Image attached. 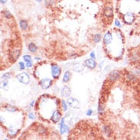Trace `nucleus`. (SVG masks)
I'll use <instances>...</instances> for the list:
<instances>
[{
  "label": "nucleus",
  "mask_w": 140,
  "mask_h": 140,
  "mask_svg": "<svg viewBox=\"0 0 140 140\" xmlns=\"http://www.w3.org/2000/svg\"><path fill=\"white\" fill-rule=\"evenodd\" d=\"M61 72L60 67L57 64H51V75L54 78H58Z\"/></svg>",
  "instance_id": "nucleus-3"
},
{
  "label": "nucleus",
  "mask_w": 140,
  "mask_h": 140,
  "mask_svg": "<svg viewBox=\"0 0 140 140\" xmlns=\"http://www.w3.org/2000/svg\"><path fill=\"white\" fill-rule=\"evenodd\" d=\"M61 113L60 112V111L59 110H55L52 113L51 119V120L54 122H59V120L61 119Z\"/></svg>",
  "instance_id": "nucleus-8"
},
{
  "label": "nucleus",
  "mask_w": 140,
  "mask_h": 140,
  "mask_svg": "<svg viewBox=\"0 0 140 140\" xmlns=\"http://www.w3.org/2000/svg\"><path fill=\"white\" fill-rule=\"evenodd\" d=\"M119 77V73L117 70H112L109 74V80L111 82H115L117 81Z\"/></svg>",
  "instance_id": "nucleus-7"
},
{
  "label": "nucleus",
  "mask_w": 140,
  "mask_h": 140,
  "mask_svg": "<svg viewBox=\"0 0 140 140\" xmlns=\"http://www.w3.org/2000/svg\"><path fill=\"white\" fill-rule=\"evenodd\" d=\"M85 65L89 69H94L97 66V63L93 59H87L85 61Z\"/></svg>",
  "instance_id": "nucleus-9"
},
{
  "label": "nucleus",
  "mask_w": 140,
  "mask_h": 140,
  "mask_svg": "<svg viewBox=\"0 0 140 140\" xmlns=\"http://www.w3.org/2000/svg\"><path fill=\"white\" fill-rule=\"evenodd\" d=\"M23 59L24 61H25V62H30V61H32V57L30 55H24L23 56Z\"/></svg>",
  "instance_id": "nucleus-26"
},
{
  "label": "nucleus",
  "mask_w": 140,
  "mask_h": 140,
  "mask_svg": "<svg viewBox=\"0 0 140 140\" xmlns=\"http://www.w3.org/2000/svg\"><path fill=\"white\" fill-rule=\"evenodd\" d=\"M126 80L129 82H134L137 80V76H136L134 73L128 72L126 75Z\"/></svg>",
  "instance_id": "nucleus-13"
},
{
  "label": "nucleus",
  "mask_w": 140,
  "mask_h": 140,
  "mask_svg": "<svg viewBox=\"0 0 140 140\" xmlns=\"http://www.w3.org/2000/svg\"><path fill=\"white\" fill-rule=\"evenodd\" d=\"M16 78L20 83H22L23 84H28L30 82L29 75L25 72H22L21 74H18L16 76Z\"/></svg>",
  "instance_id": "nucleus-1"
},
{
  "label": "nucleus",
  "mask_w": 140,
  "mask_h": 140,
  "mask_svg": "<svg viewBox=\"0 0 140 140\" xmlns=\"http://www.w3.org/2000/svg\"><path fill=\"white\" fill-rule=\"evenodd\" d=\"M36 1H37V2H42V0H36Z\"/></svg>",
  "instance_id": "nucleus-42"
},
{
  "label": "nucleus",
  "mask_w": 140,
  "mask_h": 140,
  "mask_svg": "<svg viewBox=\"0 0 140 140\" xmlns=\"http://www.w3.org/2000/svg\"><path fill=\"white\" fill-rule=\"evenodd\" d=\"M112 34L110 32H107L103 37V43L106 45H108V44H110L112 42Z\"/></svg>",
  "instance_id": "nucleus-10"
},
{
  "label": "nucleus",
  "mask_w": 140,
  "mask_h": 140,
  "mask_svg": "<svg viewBox=\"0 0 140 140\" xmlns=\"http://www.w3.org/2000/svg\"><path fill=\"white\" fill-rule=\"evenodd\" d=\"M70 71H66L65 74L64 75V77H63V81L64 83H67L68 81L70 80Z\"/></svg>",
  "instance_id": "nucleus-16"
},
{
  "label": "nucleus",
  "mask_w": 140,
  "mask_h": 140,
  "mask_svg": "<svg viewBox=\"0 0 140 140\" xmlns=\"http://www.w3.org/2000/svg\"><path fill=\"white\" fill-rule=\"evenodd\" d=\"M10 77H11V73H6V74H5L2 76V79H3V80H7V79H9Z\"/></svg>",
  "instance_id": "nucleus-27"
},
{
  "label": "nucleus",
  "mask_w": 140,
  "mask_h": 140,
  "mask_svg": "<svg viewBox=\"0 0 140 140\" xmlns=\"http://www.w3.org/2000/svg\"><path fill=\"white\" fill-rule=\"evenodd\" d=\"M53 0H45V3H44V4H45V5L46 6H51V5L52 4H53Z\"/></svg>",
  "instance_id": "nucleus-29"
},
{
  "label": "nucleus",
  "mask_w": 140,
  "mask_h": 140,
  "mask_svg": "<svg viewBox=\"0 0 140 140\" xmlns=\"http://www.w3.org/2000/svg\"><path fill=\"white\" fill-rule=\"evenodd\" d=\"M61 103H62V107H63V110H64V111H66L67 110V104H66V103H65V101L64 100H62L61 101Z\"/></svg>",
  "instance_id": "nucleus-30"
},
{
  "label": "nucleus",
  "mask_w": 140,
  "mask_h": 140,
  "mask_svg": "<svg viewBox=\"0 0 140 140\" xmlns=\"http://www.w3.org/2000/svg\"><path fill=\"white\" fill-rule=\"evenodd\" d=\"M133 73H134L136 76H139L140 77V66H137L136 67L134 70H133Z\"/></svg>",
  "instance_id": "nucleus-24"
},
{
  "label": "nucleus",
  "mask_w": 140,
  "mask_h": 140,
  "mask_svg": "<svg viewBox=\"0 0 140 140\" xmlns=\"http://www.w3.org/2000/svg\"><path fill=\"white\" fill-rule=\"evenodd\" d=\"M9 134L11 135H15V132L14 130H9Z\"/></svg>",
  "instance_id": "nucleus-36"
},
{
  "label": "nucleus",
  "mask_w": 140,
  "mask_h": 140,
  "mask_svg": "<svg viewBox=\"0 0 140 140\" xmlns=\"http://www.w3.org/2000/svg\"><path fill=\"white\" fill-rule=\"evenodd\" d=\"M139 60H140V55L138 52H132L131 54L130 57H129V61H130V62L132 63L135 64V63H137Z\"/></svg>",
  "instance_id": "nucleus-11"
},
{
  "label": "nucleus",
  "mask_w": 140,
  "mask_h": 140,
  "mask_svg": "<svg viewBox=\"0 0 140 140\" xmlns=\"http://www.w3.org/2000/svg\"><path fill=\"white\" fill-rule=\"evenodd\" d=\"M115 25H116V26H117V27H120V22L119 21L118 19H116L115 20Z\"/></svg>",
  "instance_id": "nucleus-32"
},
{
  "label": "nucleus",
  "mask_w": 140,
  "mask_h": 140,
  "mask_svg": "<svg viewBox=\"0 0 140 140\" xmlns=\"http://www.w3.org/2000/svg\"><path fill=\"white\" fill-rule=\"evenodd\" d=\"M103 132L107 136H109V135H110L111 134V133H112L111 129H110V126H103Z\"/></svg>",
  "instance_id": "nucleus-15"
},
{
  "label": "nucleus",
  "mask_w": 140,
  "mask_h": 140,
  "mask_svg": "<svg viewBox=\"0 0 140 140\" xmlns=\"http://www.w3.org/2000/svg\"><path fill=\"white\" fill-rule=\"evenodd\" d=\"M19 25L22 30H25L28 28V22H27L25 20H21L19 22Z\"/></svg>",
  "instance_id": "nucleus-18"
},
{
  "label": "nucleus",
  "mask_w": 140,
  "mask_h": 140,
  "mask_svg": "<svg viewBox=\"0 0 140 140\" xmlns=\"http://www.w3.org/2000/svg\"><path fill=\"white\" fill-rule=\"evenodd\" d=\"M103 15L107 17V18H111L113 15V9L110 6H107L105 7L103 11Z\"/></svg>",
  "instance_id": "nucleus-6"
},
{
  "label": "nucleus",
  "mask_w": 140,
  "mask_h": 140,
  "mask_svg": "<svg viewBox=\"0 0 140 140\" xmlns=\"http://www.w3.org/2000/svg\"><path fill=\"white\" fill-rule=\"evenodd\" d=\"M67 132H69V127L67 125H64L61 126V134H64Z\"/></svg>",
  "instance_id": "nucleus-20"
},
{
  "label": "nucleus",
  "mask_w": 140,
  "mask_h": 140,
  "mask_svg": "<svg viewBox=\"0 0 140 140\" xmlns=\"http://www.w3.org/2000/svg\"><path fill=\"white\" fill-rule=\"evenodd\" d=\"M0 1H1V3H5V2H6L7 0H0Z\"/></svg>",
  "instance_id": "nucleus-40"
},
{
  "label": "nucleus",
  "mask_w": 140,
  "mask_h": 140,
  "mask_svg": "<svg viewBox=\"0 0 140 140\" xmlns=\"http://www.w3.org/2000/svg\"><path fill=\"white\" fill-rule=\"evenodd\" d=\"M90 57H92V58H95V54H94V52H91L90 53Z\"/></svg>",
  "instance_id": "nucleus-38"
},
{
  "label": "nucleus",
  "mask_w": 140,
  "mask_h": 140,
  "mask_svg": "<svg viewBox=\"0 0 140 140\" xmlns=\"http://www.w3.org/2000/svg\"><path fill=\"white\" fill-rule=\"evenodd\" d=\"M28 117L31 119H35V115L33 114V112H30V113L28 114Z\"/></svg>",
  "instance_id": "nucleus-33"
},
{
  "label": "nucleus",
  "mask_w": 140,
  "mask_h": 140,
  "mask_svg": "<svg viewBox=\"0 0 140 140\" xmlns=\"http://www.w3.org/2000/svg\"><path fill=\"white\" fill-rule=\"evenodd\" d=\"M101 40V35L100 34H96L93 37V42L95 43H99Z\"/></svg>",
  "instance_id": "nucleus-21"
},
{
  "label": "nucleus",
  "mask_w": 140,
  "mask_h": 140,
  "mask_svg": "<svg viewBox=\"0 0 140 140\" xmlns=\"http://www.w3.org/2000/svg\"><path fill=\"white\" fill-rule=\"evenodd\" d=\"M67 104L70 106V107L73 108V109H79L80 107V102L78 101L77 99H75L74 97H70L68 99Z\"/></svg>",
  "instance_id": "nucleus-4"
},
{
  "label": "nucleus",
  "mask_w": 140,
  "mask_h": 140,
  "mask_svg": "<svg viewBox=\"0 0 140 140\" xmlns=\"http://www.w3.org/2000/svg\"><path fill=\"white\" fill-rule=\"evenodd\" d=\"M35 104V101H33V102H32V103H31V106H32V107H33V105Z\"/></svg>",
  "instance_id": "nucleus-41"
},
{
  "label": "nucleus",
  "mask_w": 140,
  "mask_h": 140,
  "mask_svg": "<svg viewBox=\"0 0 140 140\" xmlns=\"http://www.w3.org/2000/svg\"><path fill=\"white\" fill-rule=\"evenodd\" d=\"M39 84L42 89L46 90V89H48L49 87H51V86L52 85V80L49 79V78H44V79H42L40 81Z\"/></svg>",
  "instance_id": "nucleus-5"
},
{
  "label": "nucleus",
  "mask_w": 140,
  "mask_h": 140,
  "mask_svg": "<svg viewBox=\"0 0 140 140\" xmlns=\"http://www.w3.org/2000/svg\"><path fill=\"white\" fill-rule=\"evenodd\" d=\"M2 88L4 89V90H7V88H8V81H7V80H5L4 81L2 82Z\"/></svg>",
  "instance_id": "nucleus-28"
},
{
  "label": "nucleus",
  "mask_w": 140,
  "mask_h": 140,
  "mask_svg": "<svg viewBox=\"0 0 140 140\" xmlns=\"http://www.w3.org/2000/svg\"><path fill=\"white\" fill-rule=\"evenodd\" d=\"M135 1H137V2H140V0H135Z\"/></svg>",
  "instance_id": "nucleus-43"
},
{
  "label": "nucleus",
  "mask_w": 140,
  "mask_h": 140,
  "mask_svg": "<svg viewBox=\"0 0 140 140\" xmlns=\"http://www.w3.org/2000/svg\"><path fill=\"white\" fill-rule=\"evenodd\" d=\"M74 69H75V70H77L79 72V71H81L84 70V67H82L80 64H76V65L74 66Z\"/></svg>",
  "instance_id": "nucleus-25"
},
{
  "label": "nucleus",
  "mask_w": 140,
  "mask_h": 140,
  "mask_svg": "<svg viewBox=\"0 0 140 140\" xmlns=\"http://www.w3.org/2000/svg\"><path fill=\"white\" fill-rule=\"evenodd\" d=\"M64 119H61V124H60V127H61V126H64Z\"/></svg>",
  "instance_id": "nucleus-39"
},
{
  "label": "nucleus",
  "mask_w": 140,
  "mask_h": 140,
  "mask_svg": "<svg viewBox=\"0 0 140 140\" xmlns=\"http://www.w3.org/2000/svg\"><path fill=\"white\" fill-rule=\"evenodd\" d=\"M37 132L41 135H45L46 134V129L42 126V125H40L37 126Z\"/></svg>",
  "instance_id": "nucleus-17"
},
{
  "label": "nucleus",
  "mask_w": 140,
  "mask_h": 140,
  "mask_svg": "<svg viewBox=\"0 0 140 140\" xmlns=\"http://www.w3.org/2000/svg\"><path fill=\"white\" fill-rule=\"evenodd\" d=\"M61 95H62L64 97H69V96L71 93V90H70V87H68L67 86L64 87L63 89H62V90H61Z\"/></svg>",
  "instance_id": "nucleus-14"
},
{
  "label": "nucleus",
  "mask_w": 140,
  "mask_h": 140,
  "mask_svg": "<svg viewBox=\"0 0 140 140\" xmlns=\"http://www.w3.org/2000/svg\"><path fill=\"white\" fill-rule=\"evenodd\" d=\"M92 112H93V110H91V109H90L88 111H87V116H90L91 114H92Z\"/></svg>",
  "instance_id": "nucleus-37"
},
{
  "label": "nucleus",
  "mask_w": 140,
  "mask_h": 140,
  "mask_svg": "<svg viewBox=\"0 0 140 140\" xmlns=\"http://www.w3.org/2000/svg\"><path fill=\"white\" fill-rule=\"evenodd\" d=\"M19 67L21 68V70H24L25 69V65H24V63L23 62H20L19 63Z\"/></svg>",
  "instance_id": "nucleus-34"
},
{
  "label": "nucleus",
  "mask_w": 140,
  "mask_h": 140,
  "mask_svg": "<svg viewBox=\"0 0 140 140\" xmlns=\"http://www.w3.org/2000/svg\"><path fill=\"white\" fill-rule=\"evenodd\" d=\"M28 50L30 51L31 52L35 53L37 51V47H36V45L34 43H30L28 44Z\"/></svg>",
  "instance_id": "nucleus-19"
},
{
  "label": "nucleus",
  "mask_w": 140,
  "mask_h": 140,
  "mask_svg": "<svg viewBox=\"0 0 140 140\" xmlns=\"http://www.w3.org/2000/svg\"><path fill=\"white\" fill-rule=\"evenodd\" d=\"M103 109H104V107H103V106L102 105V104H99V108H98V111H99V112H101L103 110Z\"/></svg>",
  "instance_id": "nucleus-31"
},
{
  "label": "nucleus",
  "mask_w": 140,
  "mask_h": 140,
  "mask_svg": "<svg viewBox=\"0 0 140 140\" xmlns=\"http://www.w3.org/2000/svg\"><path fill=\"white\" fill-rule=\"evenodd\" d=\"M135 20V16L132 12L126 13V14L124 15V16H123L124 22L126 23V24H128V25H131V24H132L133 22H134Z\"/></svg>",
  "instance_id": "nucleus-2"
},
{
  "label": "nucleus",
  "mask_w": 140,
  "mask_h": 140,
  "mask_svg": "<svg viewBox=\"0 0 140 140\" xmlns=\"http://www.w3.org/2000/svg\"><path fill=\"white\" fill-rule=\"evenodd\" d=\"M5 109H6V110H8L9 112H15L17 110V108L12 105H8L7 107H5Z\"/></svg>",
  "instance_id": "nucleus-22"
},
{
  "label": "nucleus",
  "mask_w": 140,
  "mask_h": 140,
  "mask_svg": "<svg viewBox=\"0 0 140 140\" xmlns=\"http://www.w3.org/2000/svg\"><path fill=\"white\" fill-rule=\"evenodd\" d=\"M2 15H4V17H5L6 19H11L12 18V14L9 11H7V10H5V11L2 12Z\"/></svg>",
  "instance_id": "nucleus-23"
},
{
  "label": "nucleus",
  "mask_w": 140,
  "mask_h": 140,
  "mask_svg": "<svg viewBox=\"0 0 140 140\" xmlns=\"http://www.w3.org/2000/svg\"><path fill=\"white\" fill-rule=\"evenodd\" d=\"M20 56V51L19 50H14L12 51L10 53V58L11 60L13 61V62H15Z\"/></svg>",
  "instance_id": "nucleus-12"
},
{
  "label": "nucleus",
  "mask_w": 140,
  "mask_h": 140,
  "mask_svg": "<svg viewBox=\"0 0 140 140\" xmlns=\"http://www.w3.org/2000/svg\"><path fill=\"white\" fill-rule=\"evenodd\" d=\"M32 66V61H30V62L26 63V67H31Z\"/></svg>",
  "instance_id": "nucleus-35"
}]
</instances>
